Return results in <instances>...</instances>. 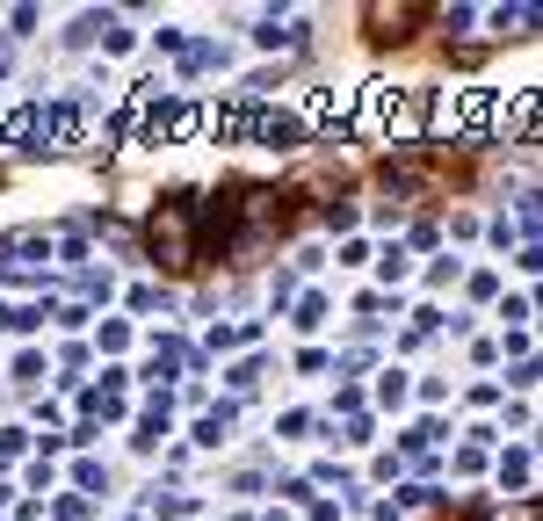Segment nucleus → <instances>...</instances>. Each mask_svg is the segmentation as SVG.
Wrapping results in <instances>:
<instances>
[{
  "instance_id": "nucleus-1",
  "label": "nucleus",
  "mask_w": 543,
  "mask_h": 521,
  "mask_svg": "<svg viewBox=\"0 0 543 521\" xmlns=\"http://www.w3.org/2000/svg\"><path fill=\"white\" fill-rule=\"evenodd\" d=\"M355 138H428V95L420 87H399V80H370L355 95Z\"/></svg>"
},
{
  "instance_id": "nucleus-2",
  "label": "nucleus",
  "mask_w": 543,
  "mask_h": 521,
  "mask_svg": "<svg viewBox=\"0 0 543 521\" xmlns=\"http://www.w3.org/2000/svg\"><path fill=\"white\" fill-rule=\"evenodd\" d=\"M145 247L160 254V268H189V261H196V225H189V210H181V203H160L153 218H145Z\"/></svg>"
},
{
  "instance_id": "nucleus-3",
  "label": "nucleus",
  "mask_w": 543,
  "mask_h": 521,
  "mask_svg": "<svg viewBox=\"0 0 543 521\" xmlns=\"http://www.w3.org/2000/svg\"><path fill=\"white\" fill-rule=\"evenodd\" d=\"M95 131V102L87 95H51V124H44V152H73Z\"/></svg>"
},
{
  "instance_id": "nucleus-4",
  "label": "nucleus",
  "mask_w": 543,
  "mask_h": 521,
  "mask_svg": "<svg viewBox=\"0 0 543 521\" xmlns=\"http://www.w3.org/2000/svg\"><path fill=\"white\" fill-rule=\"evenodd\" d=\"M254 44H261V51H305L312 37H305V22H297V15H283V8H268V15L254 22Z\"/></svg>"
},
{
  "instance_id": "nucleus-5",
  "label": "nucleus",
  "mask_w": 543,
  "mask_h": 521,
  "mask_svg": "<svg viewBox=\"0 0 543 521\" xmlns=\"http://www.w3.org/2000/svg\"><path fill=\"white\" fill-rule=\"evenodd\" d=\"M247 138H254V145H290V138H305V116H290V109H254V116H247Z\"/></svg>"
},
{
  "instance_id": "nucleus-6",
  "label": "nucleus",
  "mask_w": 543,
  "mask_h": 521,
  "mask_svg": "<svg viewBox=\"0 0 543 521\" xmlns=\"http://www.w3.org/2000/svg\"><path fill=\"white\" fill-rule=\"evenodd\" d=\"M44 124H51V102H22L15 116H0V138L8 145H44Z\"/></svg>"
},
{
  "instance_id": "nucleus-7",
  "label": "nucleus",
  "mask_w": 543,
  "mask_h": 521,
  "mask_svg": "<svg viewBox=\"0 0 543 521\" xmlns=\"http://www.w3.org/2000/svg\"><path fill=\"white\" fill-rule=\"evenodd\" d=\"M58 254V239H44L37 225L29 232H0V268H15V261H51Z\"/></svg>"
},
{
  "instance_id": "nucleus-8",
  "label": "nucleus",
  "mask_w": 543,
  "mask_h": 521,
  "mask_svg": "<svg viewBox=\"0 0 543 521\" xmlns=\"http://www.w3.org/2000/svg\"><path fill=\"white\" fill-rule=\"evenodd\" d=\"M442 493H428V485H391V500L377 507V521H413V514H428Z\"/></svg>"
},
{
  "instance_id": "nucleus-9",
  "label": "nucleus",
  "mask_w": 543,
  "mask_h": 521,
  "mask_svg": "<svg viewBox=\"0 0 543 521\" xmlns=\"http://www.w3.org/2000/svg\"><path fill=\"white\" fill-rule=\"evenodd\" d=\"M189 138H203V109H196L189 95H174V109H167V145H189Z\"/></svg>"
},
{
  "instance_id": "nucleus-10",
  "label": "nucleus",
  "mask_w": 543,
  "mask_h": 521,
  "mask_svg": "<svg viewBox=\"0 0 543 521\" xmlns=\"http://www.w3.org/2000/svg\"><path fill=\"white\" fill-rule=\"evenodd\" d=\"M254 341H261V326H247V319H239V326H210L203 355H232V348H254Z\"/></svg>"
},
{
  "instance_id": "nucleus-11",
  "label": "nucleus",
  "mask_w": 543,
  "mask_h": 521,
  "mask_svg": "<svg viewBox=\"0 0 543 521\" xmlns=\"http://www.w3.org/2000/svg\"><path fill=\"white\" fill-rule=\"evenodd\" d=\"M413 22H420V8H370V29H377L384 44H406Z\"/></svg>"
},
{
  "instance_id": "nucleus-12",
  "label": "nucleus",
  "mask_w": 543,
  "mask_h": 521,
  "mask_svg": "<svg viewBox=\"0 0 543 521\" xmlns=\"http://www.w3.org/2000/svg\"><path fill=\"white\" fill-rule=\"evenodd\" d=\"M232 420H239L232 406H218V413H203V420H196V449H225V435H232Z\"/></svg>"
},
{
  "instance_id": "nucleus-13",
  "label": "nucleus",
  "mask_w": 543,
  "mask_h": 521,
  "mask_svg": "<svg viewBox=\"0 0 543 521\" xmlns=\"http://www.w3.org/2000/svg\"><path fill=\"white\" fill-rule=\"evenodd\" d=\"M486 22L500 29V37H507V29H543V0H536V8H486Z\"/></svg>"
},
{
  "instance_id": "nucleus-14",
  "label": "nucleus",
  "mask_w": 543,
  "mask_h": 521,
  "mask_svg": "<svg viewBox=\"0 0 543 521\" xmlns=\"http://www.w3.org/2000/svg\"><path fill=\"white\" fill-rule=\"evenodd\" d=\"M73 283H80V297H87V304H109V297H116V275H109V268H80Z\"/></svg>"
},
{
  "instance_id": "nucleus-15",
  "label": "nucleus",
  "mask_w": 543,
  "mask_h": 521,
  "mask_svg": "<svg viewBox=\"0 0 543 521\" xmlns=\"http://www.w3.org/2000/svg\"><path fill=\"white\" fill-rule=\"evenodd\" d=\"M406 384H413L406 370H377V406H384V413H399V406H406Z\"/></svg>"
},
{
  "instance_id": "nucleus-16",
  "label": "nucleus",
  "mask_w": 543,
  "mask_h": 521,
  "mask_svg": "<svg viewBox=\"0 0 543 521\" xmlns=\"http://www.w3.org/2000/svg\"><path fill=\"white\" fill-rule=\"evenodd\" d=\"M145 507H153L160 521H189V514H196V500H189V493H167V500H160V493H145Z\"/></svg>"
},
{
  "instance_id": "nucleus-17",
  "label": "nucleus",
  "mask_w": 543,
  "mask_h": 521,
  "mask_svg": "<svg viewBox=\"0 0 543 521\" xmlns=\"http://www.w3.org/2000/svg\"><path fill=\"white\" fill-rule=\"evenodd\" d=\"M73 485H80V493H109V471L95 464V456H80V464H73Z\"/></svg>"
},
{
  "instance_id": "nucleus-18",
  "label": "nucleus",
  "mask_w": 543,
  "mask_h": 521,
  "mask_svg": "<svg viewBox=\"0 0 543 521\" xmlns=\"http://www.w3.org/2000/svg\"><path fill=\"white\" fill-rule=\"evenodd\" d=\"M95 341H102V355H124V348H131V319H102Z\"/></svg>"
},
{
  "instance_id": "nucleus-19",
  "label": "nucleus",
  "mask_w": 543,
  "mask_h": 521,
  "mask_svg": "<svg viewBox=\"0 0 543 521\" xmlns=\"http://www.w3.org/2000/svg\"><path fill=\"white\" fill-rule=\"evenodd\" d=\"M268 304H276V312H297V268H283L276 283H268Z\"/></svg>"
},
{
  "instance_id": "nucleus-20",
  "label": "nucleus",
  "mask_w": 543,
  "mask_h": 521,
  "mask_svg": "<svg viewBox=\"0 0 543 521\" xmlns=\"http://www.w3.org/2000/svg\"><path fill=\"white\" fill-rule=\"evenodd\" d=\"M406 268H413L406 247H384V254H377V275H384V283H406Z\"/></svg>"
},
{
  "instance_id": "nucleus-21",
  "label": "nucleus",
  "mask_w": 543,
  "mask_h": 521,
  "mask_svg": "<svg viewBox=\"0 0 543 521\" xmlns=\"http://www.w3.org/2000/svg\"><path fill=\"white\" fill-rule=\"evenodd\" d=\"M457 275H464V261H457V254H435V261H428V283H435V290H449Z\"/></svg>"
},
{
  "instance_id": "nucleus-22",
  "label": "nucleus",
  "mask_w": 543,
  "mask_h": 521,
  "mask_svg": "<svg viewBox=\"0 0 543 521\" xmlns=\"http://www.w3.org/2000/svg\"><path fill=\"white\" fill-rule=\"evenodd\" d=\"M297 326H305V333H319V319H326V297L312 290V297H297V312H290Z\"/></svg>"
},
{
  "instance_id": "nucleus-23",
  "label": "nucleus",
  "mask_w": 543,
  "mask_h": 521,
  "mask_svg": "<svg viewBox=\"0 0 543 521\" xmlns=\"http://www.w3.org/2000/svg\"><path fill=\"white\" fill-rule=\"evenodd\" d=\"M225 384H232V391H254V384H261V355H247V362H232V370H225Z\"/></svg>"
},
{
  "instance_id": "nucleus-24",
  "label": "nucleus",
  "mask_w": 543,
  "mask_h": 521,
  "mask_svg": "<svg viewBox=\"0 0 543 521\" xmlns=\"http://www.w3.org/2000/svg\"><path fill=\"white\" fill-rule=\"evenodd\" d=\"M131 304H138V312H167V304H174V297H167L160 283H138V290H131Z\"/></svg>"
},
{
  "instance_id": "nucleus-25",
  "label": "nucleus",
  "mask_w": 543,
  "mask_h": 521,
  "mask_svg": "<svg viewBox=\"0 0 543 521\" xmlns=\"http://www.w3.org/2000/svg\"><path fill=\"white\" fill-rule=\"evenodd\" d=\"M522 478H529V456L507 449V456H500V485H522Z\"/></svg>"
},
{
  "instance_id": "nucleus-26",
  "label": "nucleus",
  "mask_w": 543,
  "mask_h": 521,
  "mask_svg": "<svg viewBox=\"0 0 543 521\" xmlns=\"http://www.w3.org/2000/svg\"><path fill=\"white\" fill-rule=\"evenodd\" d=\"M44 312H0V333H37Z\"/></svg>"
},
{
  "instance_id": "nucleus-27",
  "label": "nucleus",
  "mask_w": 543,
  "mask_h": 521,
  "mask_svg": "<svg viewBox=\"0 0 543 521\" xmlns=\"http://www.w3.org/2000/svg\"><path fill=\"white\" fill-rule=\"evenodd\" d=\"M22 449H29V435H22V427H0V464H15Z\"/></svg>"
},
{
  "instance_id": "nucleus-28",
  "label": "nucleus",
  "mask_w": 543,
  "mask_h": 521,
  "mask_svg": "<svg viewBox=\"0 0 543 521\" xmlns=\"http://www.w3.org/2000/svg\"><path fill=\"white\" fill-rule=\"evenodd\" d=\"M297 370L319 377V370H334V355H326V348H305V355H297Z\"/></svg>"
},
{
  "instance_id": "nucleus-29",
  "label": "nucleus",
  "mask_w": 543,
  "mask_h": 521,
  "mask_svg": "<svg viewBox=\"0 0 543 521\" xmlns=\"http://www.w3.org/2000/svg\"><path fill=\"white\" fill-rule=\"evenodd\" d=\"M529 312H536V304H529V297H500V319H507V326H522Z\"/></svg>"
},
{
  "instance_id": "nucleus-30",
  "label": "nucleus",
  "mask_w": 543,
  "mask_h": 521,
  "mask_svg": "<svg viewBox=\"0 0 543 521\" xmlns=\"http://www.w3.org/2000/svg\"><path fill=\"white\" fill-rule=\"evenodd\" d=\"M131 44H138V37H131V29H124V22H116V29H109V37H102V51H109V58H124Z\"/></svg>"
},
{
  "instance_id": "nucleus-31",
  "label": "nucleus",
  "mask_w": 543,
  "mask_h": 521,
  "mask_svg": "<svg viewBox=\"0 0 543 521\" xmlns=\"http://www.w3.org/2000/svg\"><path fill=\"white\" fill-rule=\"evenodd\" d=\"M87 507H95V500H87V493H66V500H58V521H80Z\"/></svg>"
},
{
  "instance_id": "nucleus-32",
  "label": "nucleus",
  "mask_w": 543,
  "mask_h": 521,
  "mask_svg": "<svg viewBox=\"0 0 543 521\" xmlns=\"http://www.w3.org/2000/svg\"><path fill=\"white\" fill-rule=\"evenodd\" d=\"M522 225H529V232H543V196H522Z\"/></svg>"
},
{
  "instance_id": "nucleus-33",
  "label": "nucleus",
  "mask_w": 543,
  "mask_h": 521,
  "mask_svg": "<svg viewBox=\"0 0 543 521\" xmlns=\"http://www.w3.org/2000/svg\"><path fill=\"white\" fill-rule=\"evenodd\" d=\"M0 80H8V58H0Z\"/></svg>"
}]
</instances>
